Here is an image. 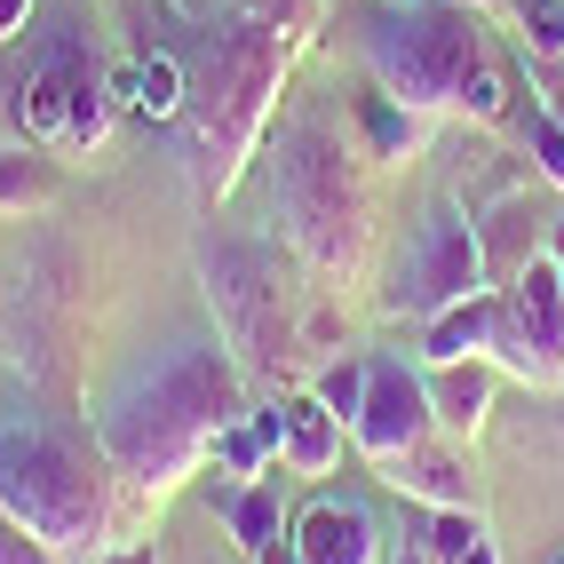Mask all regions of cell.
<instances>
[{"label": "cell", "instance_id": "1", "mask_svg": "<svg viewBox=\"0 0 564 564\" xmlns=\"http://www.w3.org/2000/svg\"><path fill=\"white\" fill-rule=\"evenodd\" d=\"M318 0H231L192 56V96H183V183L192 199L215 207L239 192V175L262 160V143L279 128V88L294 48L311 41Z\"/></svg>", "mask_w": 564, "mask_h": 564}, {"label": "cell", "instance_id": "2", "mask_svg": "<svg viewBox=\"0 0 564 564\" xmlns=\"http://www.w3.org/2000/svg\"><path fill=\"white\" fill-rule=\"evenodd\" d=\"M247 413V373L231 366L223 343L183 334L160 358L128 366L96 405V454L111 462V477L135 494L167 501L175 485H192L215 462V437Z\"/></svg>", "mask_w": 564, "mask_h": 564}, {"label": "cell", "instance_id": "3", "mask_svg": "<svg viewBox=\"0 0 564 564\" xmlns=\"http://www.w3.org/2000/svg\"><path fill=\"white\" fill-rule=\"evenodd\" d=\"M366 152L326 120V111H286L262 143V192H271V231L286 254L318 279H358L373 247V192Z\"/></svg>", "mask_w": 564, "mask_h": 564}, {"label": "cell", "instance_id": "4", "mask_svg": "<svg viewBox=\"0 0 564 564\" xmlns=\"http://www.w3.org/2000/svg\"><path fill=\"white\" fill-rule=\"evenodd\" d=\"M0 509L56 564H96L111 533V462L56 430L48 413H9L0 422Z\"/></svg>", "mask_w": 564, "mask_h": 564}, {"label": "cell", "instance_id": "5", "mask_svg": "<svg viewBox=\"0 0 564 564\" xmlns=\"http://www.w3.org/2000/svg\"><path fill=\"white\" fill-rule=\"evenodd\" d=\"M358 56L398 111L430 120V111H462L469 72L485 64V24L454 0H398L358 24Z\"/></svg>", "mask_w": 564, "mask_h": 564}, {"label": "cell", "instance_id": "6", "mask_svg": "<svg viewBox=\"0 0 564 564\" xmlns=\"http://www.w3.org/2000/svg\"><path fill=\"white\" fill-rule=\"evenodd\" d=\"M192 271H199V294L215 311V343L231 350V366L247 382H271V373L294 358V294H286V271L262 239H239V231H199L192 239Z\"/></svg>", "mask_w": 564, "mask_h": 564}, {"label": "cell", "instance_id": "7", "mask_svg": "<svg viewBox=\"0 0 564 564\" xmlns=\"http://www.w3.org/2000/svg\"><path fill=\"white\" fill-rule=\"evenodd\" d=\"M494 366H509L524 390H564V271L549 254H533L501 294Z\"/></svg>", "mask_w": 564, "mask_h": 564}, {"label": "cell", "instance_id": "8", "mask_svg": "<svg viewBox=\"0 0 564 564\" xmlns=\"http://www.w3.org/2000/svg\"><path fill=\"white\" fill-rule=\"evenodd\" d=\"M485 279H494V262H485V231L462 215V207H437L422 223V239H413V262H405V294L398 303L413 318H437L469 303V294H485Z\"/></svg>", "mask_w": 564, "mask_h": 564}, {"label": "cell", "instance_id": "9", "mask_svg": "<svg viewBox=\"0 0 564 564\" xmlns=\"http://www.w3.org/2000/svg\"><path fill=\"white\" fill-rule=\"evenodd\" d=\"M430 437H437L430 382H422L405 358H373V373H366V405H358V422H350V445H358L373 469H390V462H405L413 445H430Z\"/></svg>", "mask_w": 564, "mask_h": 564}, {"label": "cell", "instance_id": "10", "mask_svg": "<svg viewBox=\"0 0 564 564\" xmlns=\"http://www.w3.org/2000/svg\"><path fill=\"white\" fill-rule=\"evenodd\" d=\"M9 111H17V135L24 143H41V152H72V56H64V32L32 48V64L17 72Z\"/></svg>", "mask_w": 564, "mask_h": 564}, {"label": "cell", "instance_id": "11", "mask_svg": "<svg viewBox=\"0 0 564 564\" xmlns=\"http://www.w3.org/2000/svg\"><path fill=\"white\" fill-rule=\"evenodd\" d=\"M294 564H382V524L350 494H318L294 517Z\"/></svg>", "mask_w": 564, "mask_h": 564}, {"label": "cell", "instance_id": "12", "mask_svg": "<svg viewBox=\"0 0 564 564\" xmlns=\"http://www.w3.org/2000/svg\"><path fill=\"white\" fill-rule=\"evenodd\" d=\"M382 485L398 501H413V509H477V469L462 454V437H445V430L430 445H413L405 462H390Z\"/></svg>", "mask_w": 564, "mask_h": 564}, {"label": "cell", "instance_id": "13", "mask_svg": "<svg viewBox=\"0 0 564 564\" xmlns=\"http://www.w3.org/2000/svg\"><path fill=\"white\" fill-rule=\"evenodd\" d=\"M343 437H350V422H343L318 390L279 398V469H294V477H334Z\"/></svg>", "mask_w": 564, "mask_h": 564}, {"label": "cell", "instance_id": "14", "mask_svg": "<svg viewBox=\"0 0 564 564\" xmlns=\"http://www.w3.org/2000/svg\"><path fill=\"white\" fill-rule=\"evenodd\" d=\"M422 382H430V413H437V430L469 445V437L485 430V413H494L501 366H494V358H454V366H430Z\"/></svg>", "mask_w": 564, "mask_h": 564}, {"label": "cell", "instance_id": "15", "mask_svg": "<svg viewBox=\"0 0 564 564\" xmlns=\"http://www.w3.org/2000/svg\"><path fill=\"white\" fill-rule=\"evenodd\" d=\"M494 343H501V294H494V286L469 294V303H454V311H437V318H422V358H430V366L494 358Z\"/></svg>", "mask_w": 564, "mask_h": 564}, {"label": "cell", "instance_id": "16", "mask_svg": "<svg viewBox=\"0 0 564 564\" xmlns=\"http://www.w3.org/2000/svg\"><path fill=\"white\" fill-rule=\"evenodd\" d=\"M215 509H223V524H231L239 556H262L271 541H286V524H294L279 477H231V485H215Z\"/></svg>", "mask_w": 564, "mask_h": 564}, {"label": "cell", "instance_id": "17", "mask_svg": "<svg viewBox=\"0 0 564 564\" xmlns=\"http://www.w3.org/2000/svg\"><path fill=\"white\" fill-rule=\"evenodd\" d=\"M56 192H64L56 152H41V143H24V135H17V143H0V215H9V223L48 215Z\"/></svg>", "mask_w": 564, "mask_h": 564}, {"label": "cell", "instance_id": "18", "mask_svg": "<svg viewBox=\"0 0 564 564\" xmlns=\"http://www.w3.org/2000/svg\"><path fill=\"white\" fill-rule=\"evenodd\" d=\"M183 96H192V72H183L167 48H143L135 72H128V104L143 120H183Z\"/></svg>", "mask_w": 564, "mask_h": 564}, {"label": "cell", "instance_id": "19", "mask_svg": "<svg viewBox=\"0 0 564 564\" xmlns=\"http://www.w3.org/2000/svg\"><path fill=\"white\" fill-rule=\"evenodd\" d=\"M271 462H279V445L254 430V413H239V422L215 437V469L223 477H271Z\"/></svg>", "mask_w": 564, "mask_h": 564}, {"label": "cell", "instance_id": "20", "mask_svg": "<svg viewBox=\"0 0 564 564\" xmlns=\"http://www.w3.org/2000/svg\"><path fill=\"white\" fill-rule=\"evenodd\" d=\"M413 533L454 564V556H469V549L485 541V517H477V509H422V517H413Z\"/></svg>", "mask_w": 564, "mask_h": 564}, {"label": "cell", "instance_id": "21", "mask_svg": "<svg viewBox=\"0 0 564 564\" xmlns=\"http://www.w3.org/2000/svg\"><path fill=\"white\" fill-rule=\"evenodd\" d=\"M366 128H373V152H382V160H398V152H413V143H422V120H413V111H398L382 88L366 96Z\"/></svg>", "mask_w": 564, "mask_h": 564}, {"label": "cell", "instance_id": "22", "mask_svg": "<svg viewBox=\"0 0 564 564\" xmlns=\"http://www.w3.org/2000/svg\"><path fill=\"white\" fill-rule=\"evenodd\" d=\"M524 143H533V175L549 192H564V120L549 104H533V120H524Z\"/></svg>", "mask_w": 564, "mask_h": 564}, {"label": "cell", "instance_id": "23", "mask_svg": "<svg viewBox=\"0 0 564 564\" xmlns=\"http://www.w3.org/2000/svg\"><path fill=\"white\" fill-rule=\"evenodd\" d=\"M366 373H373V358H343V366H326L311 390H318L334 413H343V422H358V405H366Z\"/></svg>", "mask_w": 564, "mask_h": 564}, {"label": "cell", "instance_id": "24", "mask_svg": "<svg viewBox=\"0 0 564 564\" xmlns=\"http://www.w3.org/2000/svg\"><path fill=\"white\" fill-rule=\"evenodd\" d=\"M462 111H469V120H501V111H509V80H501V64H494V56H485V64L469 72Z\"/></svg>", "mask_w": 564, "mask_h": 564}, {"label": "cell", "instance_id": "25", "mask_svg": "<svg viewBox=\"0 0 564 564\" xmlns=\"http://www.w3.org/2000/svg\"><path fill=\"white\" fill-rule=\"evenodd\" d=\"M0 564H56V556H48L41 541H32V533H24V524H17L9 509H0Z\"/></svg>", "mask_w": 564, "mask_h": 564}, {"label": "cell", "instance_id": "26", "mask_svg": "<svg viewBox=\"0 0 564 564\" xmlns=\"http://www.w3.org/2000/svg\"><path fill=\"white\" fill-rule=\"evenodd\" d=\"M32 9H41V0H0V41H24Z\"/></svg>", "mask_w": 564, "mask_h": 564}, {"label": "cell", "instance_id": "27", "mask_svg": "<svg viewBox=\"0 0 564 564\" xmlns=\"http://www.w3.org/2000/svg\"><path fill=\"white\" fill-rule=\"evenodd\" d=\"M390 564H445V556H437V549H430L422 533H405V541L390 549Z\"/></svg>", "mask_w": 564, "mask_h": 564}, {"label": "cell", "instance_id": "28", "mask_svg": "<svg viewBox=\"0 0 564 564\" xmlns=\"http://www.w3.org/2000/svg\"><path fill=\"white\" fill-rule=\"evenodd\" d=\"M247 564H294V524H286V541H271V549L247 556Z\"/></svg>", "mask_w": 564, "mask_h": 564}, {"label": "cell", "instance_id": "29", "mask_svg": "<svg viewBox=\"0 0 564 564\" xmlns=\"http://www.w3.org/2000/svg\"><path fill=\"white\" fill-rule=\"evenodd\" d=\"M96 564H160V549H111V556H96Z\"/></svg>", "mask_w": 564, "mask_h": 564}, {"label": "cell", "instance_id": "30", "mask_svg": "<svg viewBox=\"0 0 564 564\" xmlns=\"http://www.w3.org/2000/svg\"><path fill=\"white\" fill-rule=\"evenodd\" d=\"M454 564H501V549H494V533H485V541H477L469 556H454Z\"/></svg>", "mask_w": 564, "mask_h": 564}, {"label": "cell", "instance_id": "31", "mask_svg": "<svg viewBox=\"0 0 564 564\" xmlns=\"http://www.w3.org/2000/svg\"><path fill=\"white\" fill-rule=\"evenodd\" d=\"M549 262L564 271V215H549Z\"/></svg>", "mask_w": 564, "mask_h": 564}, {"label": "cell", "instance_id": "32", "mask_svg": "<svg viewBox=\"0 0 564 564\" xmlns=\"http://www.w3.org/2000/svg\"><path fill=\"white\" fill-rule=\"evenodd\" d=\"M556 564H564V556H556Z\"/></svg>", "mask_w": 564, "mask_h": 564}]
</instances>
